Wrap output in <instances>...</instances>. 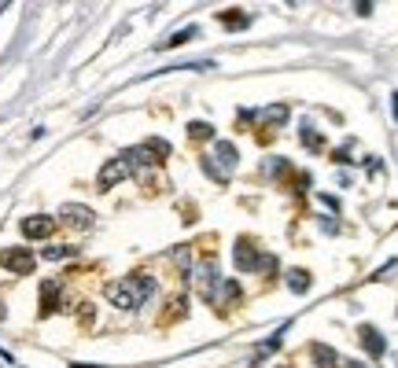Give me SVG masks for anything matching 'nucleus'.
I'll list each match as a JSON object with an SVG mask.
<instances>
[{
	"instance_id": "7ed1b4c3",
	"label": "nucleus",
	"mask_w": 398,
	"mask_h": 368,
	"mask_svg": "<svg viewBox=\"0 0 398 368\" xmlns=\"http://www.w3.org/2000/svg\"><path fill=\"white\" fill-rule=\"evenodd\" d=\"M33 251L30 247H8V251H0V266H4L8 273H15V276H30L33 273Z\"/></svg>"
},
{
	"instance_id": "4468645a",
	"label": "nucleus",
	"mask_w": 398,
	"mask_h": 368,
	"mask_svg": "<svg viewBox=\"0 0 398 368\" xmlns=\"http://www.w3.org/2000/svg\"><path fill=\"white\" fill-rule=\"evenodd\" d=\"M259 122H266V125H280V122H288V107H284V103H273V107L259 111Z\"/></svg>"
},
{
	"instance_id": "1a4fd4ad",
	"label": "nucleus",
	"mask_w": 398,
	"mask_h": 368,
	"mask_svg": "<svg viewBox=\"0 0 398 368\" xmlns=\"http://www.w3.org/2000/svg\"><path fill=\"white\" fill-rule=\"evenodd\" d=\"M125 284L133 287V298H137V306H144V302L155 295V276H148V273H133V276H125Z\"/></svg>"
},
{
	"instance_id": "f3484780",
	"label": "nucleus",
	"mask_w": 398,
	"mask_h": 368,
	"mask_svg": "<svg viewBox=\"0 0 398 368\" xmlns=\"http://www.w3.org/2000/svg\"><path fill=\"white\" fill-rule=\"evenodd\" d=\"M192 37H199V26H185V30H177L170 41H162L159 48H181V45H188Z\"/></svg>"
},
{
	"instance_id": "6e6552de",
	"label": "nucleus",
	"mask_w": 398,
	"mask_h": 368,
	"mask_svg": "<svg viewBox=\"0 0 398 368\" xmlns=\"http://www.w3.org/2000/svg\"><path fill=\"white\" fill-rule=\"evenodd\" d=\"M358 339H362L365 353H372V358H383V350H388V339H383L380 328H372V324H362V328H358Z\"/></svg>"
},
{
	"instance_id": "0eeeda50",
	"label": "nucleus",
	"mask_w": 398,
	"mask_h": 368,
	"mask_svg": "<svg viewBox=\"0 0 398 368\" xmlns=\"http://www.w3.org/2000/svg\"><path fill=\"white\" fill-rule=\"evenodd\" d=\"M56 229V221L52 217H45V214H33V217H22V236L26 240H48Z\"/></svg>"
},
{
	"instance_id": "412c9836",
	"label": "nucleus",
	"mask_w": 398,
	"mask_h": 368,
	"mask_svg": "<svg viewBox=\"0 0 398 368\" xmlns=\"http://www.w3.org/2000/svg\"><path fill=\"white\" fill-rule=\"evenodd\" d=\"M391 100H395V118H398V92H395V96H391Z\"/></svg>"
},
{
	"instance_id": "f257e3e1",
	"label": "nucleus",
	"mask_w": 398,
	"mask_h": 368,
	"mask_svg": "<svg viewBox=\"0 0 398 368\" xmlns=\"http://www.w3.org/2000/svg\"><path fill=\"white\" fill-rule=\"evenodd\" d=\"M236 144H229V140H214V148L199 159V166H203V174H207L211 181H217V184H225L229 177H233V169H236Z\"/></svg>"
},
{
	"instance_id": "6ab92c4d",
	"label": "nucleus",
	"mask_w": 398,
	"mask_h": 368,
	"mask_svg": "<svg viewBox=\"0 0 398 368\" xmlns=\"http://www.w3.org/2000/svg\"><path fill=\"white\" fill-rule=\"evenodd\" d=\"M188 137H192V140H211V137H214V125H211V122H192V125H188Z\"/></svg>"
},
{
	"instance_id": "4be33fe9",
	"label": "nucleus",
	"mask_w": 398,
	"mask_h": 368,
	"mask_svg": "<svg viewBox=\"0 0 398 368\" xmlns=\"http://www.w3.org/2000/svg\"><path fill=\"white\" fill-rule=\"evenodd\" d=\"M280 368H288V365H280Z\"/></svg>"
},
{
	"instance_id": "20e7f679",
	"label": "nucleus",
	"mask_w": 398,
	"mask_h": 368,
	"mask_svg": "<svg viewBox=\"0 0 398 368\" xmlns=\"http://www.w3.org/2000/svg\"><path fill=\"white\" fill-rule=\"evenodd\" d=\"M233 261H236V269L240 273H254L259 266L266 269H273V258H262L259 254V247H251L247 240H236V251H233Z\"/></svg>"
},
{
	"instance_id": "39448f33",
	"label": "nucleus",
	"mask_w": 398,
	"mask_h": 368,
	"mask_svg": "<svg viewBox=\"0 0 398 368\" xmlns=\"http://www.w3.org/2000/svg\"><path fill=\"white\" fill-rule=\"evenodd\" d=\"M59 221H63V225H70V229H82L85 232V229H93L96 214L89 206H82V203H67V206L59 210Z\"/></svg>"
},
{
	"instance_id": "2eb2a0df",
	"label": "nucleus",
	"mask_w": 398,
	"mask_h": 368,
	"mask_svg": "<svg viewBox=\"0 0 398 368\" xmlns=\"http://www.w3.org/2000/svg\"><path fill=\"white\" fill-rule=\"evenodd\" d=\"M74 254H78V247H67V243H52L41 251L45 261H63V258H74Z\"/></svg>"
},
{
	"instance_id": "dca6fc26",
	"label": "nucleus",
	"mask_w": 398,
	"mask_h": 368,
	"mask_svg": "<svg viewBox=\"0 0 398 368\" xmlns=\"http://www.w3.org/2000/svg\"><path fill=\"white\" fill-rule=\"evenodd\" d=\"M299 137H303V144H306V148H314V151H321V148H325V137H321L310 122H303V125H299Z\"/></svg>"
},
{
	"instance_id": "9d476101",
	"label": "nucleus",
	"mask_w": 398,
	"mask_h": 368,
	"mask_svg": "<svg viewBox=\"0 0 398 368\" xmlns=\"http://www.w3.org/2000/svg\"><path fill=\"white\" fill-rule=\"evenodd\" d=\"M192 280L203 287V295H207L211 287H214V280H217V261H214V258H203L199 266L192 269Z\"/></svg>"
},
{
	"instance_id": "f03ea898",
	"label": "nucleus",
	"mask_w": 398,
	"mask_h": 368,
	"mask_svg": "<svg viewBox=\"0 0 398 368\" xmlns=\"http://www.w3.org/2000/svg\"><path fill=\"white\" fill-rule=\"evenodd\" d=\"M130 174H133V159H130V151H122L118 159H111V162L96 174V184H100V192H107V188H114L118 181H125Z\"/></svg>"
},
{
	"instance_id": "ddd939ff",
	"label": "nucleus",
	"mask_w": 398,
	"mask_h": 368,
	"mask_svg": "<svg viewBox=\"0 0 398 368\" xmlns=\"http://www.w3.org/2000/svg\"><path fill=\"white\" fill-rule=\"evenodd\" d=\"M288 287L295 295H306V291H310V273H306V269H288Z\"/></svg>"
},
{
	"instance_id": "a211bd4d",
	"label": "nucleus",
	"mask_w": 398,
	"mask_h": 368,
	"mask_svg": "<svg viewBox=\"0 0 398 368\" xmlns=\"http://www.w3.org/2000/svg\"><path fill=\"white\" fill-rule=\"evenodd\" d=\"M56 298H59V280H48V284L41 287V302H45L41 313H52V309H56Z\"/></svg>"
},
{
	"instance_id": "f8f14e48",
	"label": "nucleus",
	"mask_w": 398,
	"mask_h": 368,
	"mask_svg": "<svg viewBox=\"0 0 398 368\" xmlns=\"http://www.w3.org/2000/svg\"><path fill=\"white\" fill-rule=\"evenodd\" d=\"M217 22H222L225 30H247V26H251V15H243L240 8H233V11H222V15H217Z\"/></svg>"
},
{
	"instance_id": "aec40b11",
	"label": "nucleus",
	"mask_w": 398,
	"mask_h": 368,
	"mask_svg": "<svg viewBox=\"0 0 398 368\" xmlns=\"http://www.w3.org/2000/svg\"><path fill=\"white\" fill-rule=\"evenodd\" d=\"M339 368H365L362 361H339Z\"/></svg>"
},
{
	"instance_id": "423d86ee",
	"label": "nucleus",
	"mask_w": 398,
	"mask_h": 368,
	"mask_svg": "<svg viewBox=\"0 0 398 368\" xmlns=\"http://www.w3.org/2000/svg\"><path fill=\"white\" fill-rule=\"evenodd\" d=\"M104 295H107V302H111V306H118V309H137L133 287L125 284V280H114V284H107V287H104Z\"/></svg>"
},
{
	"instance_id": "9b49d317",
	"label": "nucleus",
	"mask_w": 398,
	"mask_h": 368,
	"mask_svg": "<svg viewBox=\"0 0 398 368\" xmlns=\"http://www.w3.org/2000/svg\"><path fill=\"white\" fill-rule=\"evenodd\" d=\"M310 358L317 368H339V353L325 343H310Z\"/></svg>"
}]
</instances>
